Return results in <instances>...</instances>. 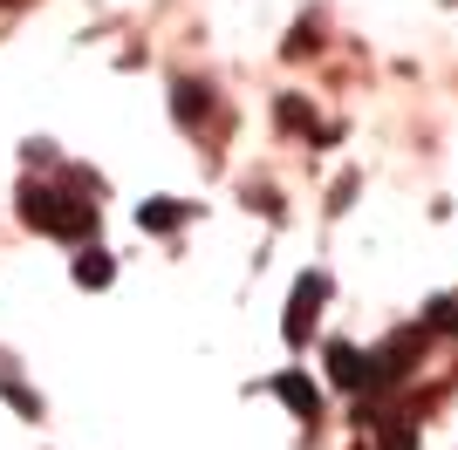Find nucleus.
<instances>
[{
    "label": "nucleus",
    "instance_id": "obj_1",
    "mask_svg": "<svg viewBox=\"0 0 458 450\" xmlns=\"http://www.w3.org/2000/svg\"><path fill=\"white\" fill-rule=\"evenodd\" d=\"M21 219L41 225V232H62V239H82L96 225V205H76V198H62L48 185H21Z\"/></svg>",
    "mask_w": 458,
    "mask_h": 450
},
{
    "label": "nucleus",
    "instance_id": "obj_2",
    "mask_svg": "<svg viewBox=\"0 0 458 450\" xmlns=\"http://www.w3.org/2000/svg\"><path fill=\"white\" fill-rule=\"evenodd\" d=\"M322 300H328V273H301V280H294V300H287V341H294V348L308 341V314H315Z\"/></svg>",
    "mask_w": 458,
    "mask_h": 450
},
{
    "label": "nucleus",
    "instance_id": "obj_3",
    "mask_svg": "<svg viewBox=\"0 0 458 450\" xmlns=\"http://www.w3.org/2000/svg\"><path fill=\"white\" fill-rule=\"evenodd\" d=\"M274 396H281L287 410H301V416H322V389L308 382L301 369H287V375H274Z\"/></svg>",
    "mask_w": 458,
    "mask_h": 450
},
{
    "label": "nucleus",
    "instance_id": "obj_4",
    "mask_svg": "<svg viewBox=\"0 0 458 450\" xmlns=\"http://www.w3.org/2000/svg\"><path fill=\"white\" fill-rule=\"evenodd\" d=\"M110 280H116V260L103 253V246L76 253V287H110Z\"/></svg>",
    "mask_w": 458,
    "mask_h": 450
},
{
    "label": "nucleus",
    "instance_id": "obj_5",
    "mask_svg": "<svg viewBox=\"0 0 458 450\" xmlns=\"http://www.w3.org/2000/svg\"><path fill=\"white\" fill-rule=\"evenodd\" d=\"M328 369H335V382H343V389H363V382H369V362L356 355V348H343V341L328 348Z\"/></svg>",
    "mask_w": 458,
    "mask_h": 450
},
{
    "label": "nucleus",
    "instance_id": "obj_6",
    "mask_svg": "<svg viewBox=\"0 0 458 450\" xmlns=\"http://www.w3.org/2000/svg\"><path fill=\"white\" fill-rule=\"evenodd\" d=\"M206 110H212V96L199 89V82H178V89H172V116H178V123H199Z\"/></svg>",
    "mask_w": 458,
    "mask_h": 450
},
{
    "label": "nucleus",
    "instance_id": "obj_7",
    "mask_svg": "<svg viewBox=\"0 0 458 450\" xmlns=\"http://www.w3.org/2000/svg\"><path fill=\"white\" fill-rule=\"evenodd\" d=\"M178 219H185V205H144V212H137V225H144V232H172Z\"/></svg>",
    "mask_w": 458,
    "mask_h": 450
},
{
    "label": "nucleus",
    "instance_id": "obj_8",
    "mask_svg": "<svg viewBox=\"0 0 458 450\" xmlns=\"http://www.w3.org/2000/svg\"><path fill=\"white\" fill-rule=\"evenodd\" d=\"M7 403H14V410H21V416H41V403H35V396H28V389H21L14 375H7Z\"/></svg>",
    "mask_w": 458,
    "mask_h": 450
},
{
    "label": "nucleus",
    "instance_id": "obj_9",
    "mask_svg": "<svg viewBox=\"0 0 458 450\" xmlns=\"http://www.w3.org/2000/svg\"><path fill=\"white\" fill-rule=\"evenodd\" d=\"M431 328H458V300H452V294L431 300Z\"/></svg>",
    "mask_w": 458,
    "mask_h": 450
},
{
    "label": "nucleus",
    "instance_id": "obj_10",
    "mask_svg": "<svg viewBox=\"0 0 458 450\" xmlns=\"http://www.w3.org/2000/svg\"><path fill=\"white\" fill-rule=\"evenodd\" d=\"M281 123H287V130H308V110L294 103V96H281Z\"/></svg>",
    "mask_w": 458,
    "mask_h": 450
}]
</instances>
